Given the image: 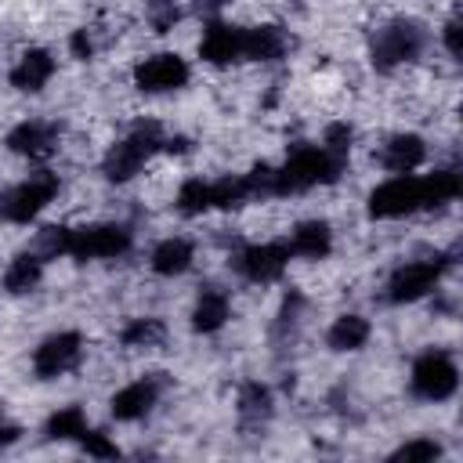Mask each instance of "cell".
<instances>
[{
  "label": "cell",
  "instance_id": "6da1fadb",
  "mask_svg": "<svg viewBox=\"0 0 463 463\" xmlns=\"http://www.w3.org/2000/svg\"><path fill=\"white\" fill-rule=\"evenodd\" d=\"M134 228L127 221H90V224H47L36 232L33 246L47 257H69L76 264L87 260H123L134 253Z\"/></svg>",
  "mask_w": 463,
  "mask_h": 463
},
{
  "label": "cell",
  "instance_id": "7a4b0ae2",
  "mask_svg": "<svg viewBox=\"0 0 463 463\" xmlns=\"http://www.w3.org/2000/svg\"><path fill=\"white\" fill-rule=\"evenodd\" d=\"M347 163L329 156L318 141H304L297 148H289V156L282 163H271L268 174V195L271 199H293V195H307L315 188H329L344 177Z\"/></svg>",
  "mask_w": 463,
  "mask_h": 463
},
{
  "label": "cell",
  "instance_id": "3957f363",
  "mask_svg": "<svg viewBox=\"0 0 463 463\" xmlns=\"http://www.w3.org/2000/svg\"><path fill=\"white\" fill-rule=\"evenodd\" d=\"M430 47L427 22L412 14H394L369 33V65L376 76H394L405 65H416Z\"/></svg>",
  "mask_w": 463,
  "mask_h": 463
},
{
  "label": "cell",
  "instance_id": "277c9868",
  "mask_svg": "<svg viewBox=\"0 0 463 463\" xmlns=\"http://www.w3.org/2000/svg\"><path fill=\"white\" fill-rule=\"evenodd\" d=\"M163 141H166V127L159 119H137L130 123L101 156L98 170L109 184H130L156 156H163Z\"/></svg>",
  "mask_w": 463,
  "mask_h": 463
},
{
  "label": "cell",
  "instance_id": "5b68a950",
  "mask_svg": "<svg viewBox=\"0 0 463 463\" xmlns=\"http://www.w3.org/2000/svg\"><path fill=\"white\" fill-rule=\"evenodd\" d=\"M456 246L449 250H434L427 257H409V260H398L387 279H383V289H380V300L391 304V307H405V304H420L427 300L441 282L445 275L456 268Z\"/></svg>",
  "mask_w": 463,
  "mask_h": 463
},
{
  "label": "cell",
  "instance_id": "8992f818",
  "mask_svg": "<svg viewBox=\"0 0 463 463\" xmlns=\"http://www.w3.org/2000/svg\"><path fill=\"white\" fill-rule=\"evenodd\" d=\"M459 391V362L452 347H423L409 365V394L423 405H445Z\"/></svg>",
  "mask_w": 463,
  "mask_h": 463
},
{
  "label": "cell",
  "instance_id": "52a82bcc",
  "mask_svg": "<svg viewBox=\"0 0 463 463\" xmlns=\"http://www.w3.org/2000/svg\"><path fill=\"white\" fill-rule=\"evenodd\" d=\"M369 221H405L416 213H430L423 174H391L365 195Z\"/></svg>",
  "mask_w": 463,
  "mask_h": 463
},
{
  "label": "cell",
  "instance_id": "ba28073f",
  "mask_svg": "<svg viewBox=\"0 0 463 463\" xmlns=\"http://www.w3.org/2000/svg\"><path fill=\"white\" fill-rule=\"evenodd\" d=\"M61 192V177L47 166L33 170L29 177H22L18 184H11L7 192H0V217L7 224H33Z\"/></svg>",
  "mask_w": 463,
  "mask_h": 463
},
{
  "label": "cell",
  "instance_id": "9c48e42d",
  "mask_svg": "<svg viewBox=\"0 0 463 463\" xmlns=\"http://www.w3.org/2000/svg\"><path fill=\"white\" fill-rule=\"evenodd\" d=\"M289 250L282 239H264V242H235L228 253V268L250 282V286H275L289 271Z\"/></svg>",
  "mask_w": 463,
  "mask_h": 463
},
{
  "label": "cell",
  "instance_id": "30bf717a",
  "mask_svg": "<svg viewBox=\"0 0 463 463\" xmlns=\"http://www.w3.org/2000/svg\"><path fill=\"white\" fill-rule=\"evenodd\" d=\"M130 83L145 98L181 94L192 83V61L184 54H177V51H152V54H145V58L134 61Z\"/></svg>",
  "mask_w": 463,
  "mask_h": 463
},
{
  "label": "cell",
  "instance_id": "8fae6325",
  "mask_svg": "<svg viewBox=\"0 0 463 463\" xmlns=\"http://www.w3.org/2000/svg\"><path fill=\"white\" fill-rule=\"evenodd\" d=\"M87 358V336L80 329H54L43 340H36L33 354H29V369L40 383L61 380L69 373H76Z\"/></svg>",
  "mask_w": 463,
  "mask_h": 463
},
{
  "label": "cell",
  "instance_id": "7c38bea8",
  "mask_svg": "<svg viewBox=\"0 0 463 463\" xmlns=\"http://www.w3.org/2000/svg\"><path fill=\"white\" fill-rule=\"evenodd\" d=\"M166 391H170V376L166 373H159V369L156 373H141V376H134L130 383H123L119 391L109 394V416L116 423H141L159 409Z\"/></svg>",
  "mask_w": 463,
  "mask_h": 463
},
{
  "label": "cell",
  "instance_id": "4fadbf2b",
  "mask_svg": "<svg viewBox=\"0 0 463 463\" xmlns=\"http://www.w3.org/2000/svg\"><path fill=\"white\" fill-rule=\"evenodd\" d=\"M195 54H199V61L210 65V69L242 65V61H246V25L228 22V18H221V14L206 18V22H203V33H199V43H195Z\"/></svg>",
  "mask_w": 463,
  "mask_h": 463
},
{
  "label": "cell",
  "instance_id": "5bb4252c",
  "mask_svg": "<svg viewBox=\"0 0 463 463\" xmlns=\"http://www.w3.org/2000/svg\"><path fill=\"white\" fill-rule=\"evenodd\" d=\"M61 123L58 119H43V116H25L18 119L7 134H4V148L25 163H47L58 156L61 148Z\"/></svg>",
  "mask_w": 463,
  "mask_h": 463
},
{
  "label": "cell",
  "instance_id": "9a60e30c",
  "mask_svg": "<svg viewBox=\"0 0 463 463\" xmlns=\"http://www.w3.org/2000/svg\"><path fill=\"white\" fill-rule=\"evenodd\" d=\"M376 166L387 170V174H416L427 166L430 159V145L423 134L416 130H394L383 137V145L376 148Z\"/></svg>",
  "mask_w": 463,
  "mask_h": 463
},
{
  "label": "cell",
  "instance_id": "2e32d148",
  "mask_svg": "<svg viewBox=\"0 0 463 463\" xmlns=\"http://www.w3.org/2000/svg\"><path fill=\"white\" fill-rule=\"evenodd\" d=\"M232 315H235L232 293L221 282H203L192 300V311H188V329L195 336H217L232 322Z\"/></svg>",
  "mask_w": 463,
  "mask_h": 463
},
{
  "label": "cell",
  "instance_id": "e0dca14e",
  "mask_svg": "<svg viewBox=\"0 0 463 463\" xmlns=\"http://www.w3.org/2000/svg\"><path fill=\"white\" fill-rule=\"evenodd\" d=\"M54 72H58V58H54L51 47H25V51L11 61L7 83H11V90H18V94H40V90L54 80Z\"/></svg>",
  "mask_w": 463,
  "mask_h": 463
},
{
  "label": "cell",
  "instance_id": "ac0fdd59",
  "mask_svg": "<svg viewBox=\"0 0 463 463\" xmlns=\"http://www.w3.org/2000/svg\"><path fill=\"white\" fill-rule=\"evenodd\" d=\"M282 242H286V250H289L293 260L318 264V260H326L333 253L336 235H333V224L326 217H304V221H297L289 228V235Z\"/></svg>",
  "mask_w": 463,
  "mask_h": 463
},
{
  "label": "cell",
  "instance_id": "d6986e66",
  "mask_svg": "<svg viewBox=\"0 0 463 463\" xmlns=\"http://www.w3.org/2000/svg\"><path fill=\"white\" fill-rule=\"evenodd\" d=\"M43 275H47V257L36 246H25L7 260V268L0 275V289L7 297H29L43 286Z\"/></svg>",
  "mask_w": 463,
  "mask_h": 463
},
{
  "label": "cell",
  "instance_id": "ffe728a7",
  "mask_svg": "<svg viewBox=\"0 0 463 463\" xmlns=\"http://www.w3.org/2000/svg\"><path fill=\"white\" fill-rule=\"evenodd\" d=\"M235 416L242 430H264L275 420V391L264 380H242L235 391Z\"/></svg>",
  "mask_w": 463,
  "mask_h": 463
},
{
  "label": "cell",
  "instance_id": "44dd1931",
  "mask_svg": "<svg viewBox=\"0 0 463 463\" xmlns=\"http://www.w3.org/2000/svg\"><path fill=\"white\" fill-rule=\"evenodd\" d=\"M195 268V242L188 235H166L148 250V271L156 279H181Z\"/></svg>",
  "mask_w": 463,
  "mask_h": 463
},
{
  "label": "cell",
  "instance_id": "7402d4cb",
  "mask_svg": "<svg viewBox=\"0 0 463 463\" xmlns=\"http://www.w3.org/2000/svg\"><path fill=\"white\" fill-rule=\"evenodd\" d=\"M289 51H293V36L286 25H279V22L246 25V61L275 65V61L289 58Z\"/></svg>",
  "mask_w": 463,
  "mask_h": 463
},
{
  "label": "cell",
  "instance_id": "603a6c76",
  "mask_svg": "<svg viewBox=\"0 0 463 463\" xmlns=\"http://www.w3.org/2000/svg\"><path fill=\"white\" fill-rule=\"evenodd\" d=\"M304 318H307V297L289 286V289L282 293V300H279V307H275V318H271V329H268L271 347H279V351L293 347V344L300 340Z\"/></svg>",
  "mask_w": 463,
  "mask_h": 463
},
{
  "label": "cell",
  "instance_id": "cb8c5ba5",
  "mask_svg": "<svg viewBox=\"0 0 463 463\" xmlns=\"http://www.w3.org/2000/svg\"><path fill=\"white\" fill-rule=\"evenodd\" d=\"M326 347L333 354H358L369 340H373V322L362 311H340L329 326H326Z\"/></svg>",
  "mask_w": 463,
  "mask_h": 463
},
{
  "label": "cell",
  "instance_id": "d4e9b609",
  "mask_svg": "<svg viewBox=\"0 0 463 463\" xmlns=\"http://www.w3.org/2000/svg\"><path fill=\"white\" fill-rule=\"evenodd\" d=\"M123 351H156L166 344V322L159 315H134L116 333Z\"/></svg>",
  "mask_w": 463,
  "mask_h": 463
},
{
  "label": "cell",
  "instance_id": "484cf974",
  "mask_svg": "<svg viewBox=\"0 0 463 463\" xmlns=\"http://www.w3.org/2000/svg\"><path fill=\"white\" fill-rule=\"evenodd\" d=\"M210 192H213V213H232V210H242V206L257 203L253 184H250V174H221V177H210Z\"/></svg>",
  "mask_w": 463,
  "mask_h": 463
},
{
  "label": "cell",
  "instance_id": "4316f807",
  "mask_svg": "<svg viewBox=\"0 0 463 463\" xmlns=\"http://www.w3.org/2000/svg\"><path fill=\"white\" fill-rule=\"evenodd\" d=\"M90 427V420H87V412H83V405H61V409H54L47 420H43V441H58V445H76L80 438H83V430Z\"/></svg>",
  "mask_w": 463,
  "mask_h": 463
},
{
  "label": "cell",
  "instance_id": "83f0119b",
  "mask_svg": "<svg viewBox=\"0 0 463 463\" xmlns=\"http://www.w3.org/2000/svg\"><path fill=\"white\" fill-rule=\"evenodd\" d=\"M174 210L181 213V217H203V213H213V192H210V177H199V174H192V177H184L181 184H177V192H174Z\"/></svg>",
  "mask_w": 463,
  "mask_h": 463
},
{
  "label": "cell",
  "instance_id": "f1b7e54d",
  "mask_svg": "<svg viewBox=\"0 0 463 463\" xmlns=\"http://www.w3.org/2000/svg\"><path fill=\"white\" fill-rule=\"evenodd\" d=\"M423 181H427V206L430 210L452 206L463 192V177H459L456 166H434L430 174H423Z\"/></svg>",
  "mask_w": 463,
  "mask_h": 463
},
{
  "label": "cell",
  "instance_id": "f546056e",
  "mask_svg": "<svg viewBox=\"0 0 463 463\" xmlns=\"http://www.w3.org/2000/svg\"><path fill=\"white\" fill-rule=\"evenodd\" d=\"M445 456V445L434 438V434H412V438H405L398 449H391V456L387 459H394V463H434V459H441Z\"/></svg>",
  "mask_w": 463,
  "mask_h": 463
},
{
  "label": "cell",
  "instance_id": "4dcf8cb0",
  "mask_svg": "<svg viewBox=\"0 0 463 463\" xmlns=\"http://www.w3.org/2000/svg\"><path fill=\"white\" fill-rule=\"evenodd\" d=\"M184 14H188L184 0H148V7H145V22H148V29L156 36L174 33L184 22Z\"/></svg>",
  "mask_w": 463,
  "mask_h": 463
},
{
  "label": "cell",
  "instance_id": "1f68e13d",
  "mask_svg": "<svg viewBox=\"0 0 463 463\" xmlns=\"http://www.w3.org/2000/svg\"><path fill=\"white\" fill-rule=\"evenodd\" d=\"M354 141H358V130H354V123H347V119H333V123H326V127H322V137H318V145H322L329 156L344 159V163H351Z\"/></svg>",
  "mask_w": 463,
  "mask_h": 463
},
{
  "label": "cell",
  "instance_id": "d6a6232c",
  "mask_svg": "<svg viewBox=\"0 0 463 463\" xmlns=\"http://www.w3.org/2000/svg\"><path fill=\"white\" fill-rule=\"evenodd\" d=\"M76 449L83 456H90V459H119L123 456V449L116 445V438L109 430H101V427H87L83 438L76 441Z\"/></svg>",
  "mask_w": 463,
  "mask_h": 463
},
{
  "label": "cell",
  "instance_id": "836d02e7",
  "mask_svg": "<svg viewBox=\"0 0 463 463\" xmlns=\"http://www.w3.org/2000/svg\"><path fill=\"white\" fill-rule=\"evenodd\" d=\"M65 47H69V58H76V61H94L98 51H101L98 29H90V25H76V29L69 33Z\"/></svg>",
  "mask_w": 463,
  "mask_h": 463
},
{
  "label": "cell",
  "instance_id": "e575fe53",
  "mask_svg": "<svg viewBox=\"0 0 463 463\" xmlns=\"http://www.w3.org/2000/svg\"><path fill=\"white\" fill-rule=\"evenodd\" d=\"M459 33H463V25H459V14L445 18V25H441V47H445V54H449L452 61H459V58H463V47H459Z\"/></svg>",
  "mask_w": 463,
  "mask_h": 463
},
{
  "label": "cell",
  "instance_id": "d590c367",
  "mask_svg": "<svg viewBox=\"0 0 463 463\" xmlns=\"http://www.w3.org/2000/svg\"><path fill=\"white\" fill-rule=\"evenodd\" d=\"M188 152H192V137H188V134H170V130H166L163 156H188Z\"/></svg>",
  "mask_w": 463,
  "mask_h": 463
},
{
  "label": "cell",
  "instance_id": "8d00e7d4",
  "mask_svg": "<svg viewBox=\"0 0 463 463\" xmlns=\"http://www.w3.org/2000/svg\"><path fill=\"white\" fill-rule=\"evenodd\" d=\"M22 434H25V430H22L18 423H11V420H0V452H7L11 445H18V441H22Z\"/></svg>",
  "mask_w": 463,
  "mask_h": 463
},
{
  "label": "cell",
  "instance_id": "74e56055",
  "mask_svg": "<svg viewBox=\"0 0 463 463\" xmlns=\"http://www.w3.org/2000/svg\"><path fill=\"white\" fill-rule=\"evenodd\" d=\"M232 4H239V0H195V7H199L206 18L221 14V11H224V7H232Z\"/></svg>",
  "mask_w": 463,
  "mask_h": 463
},
{
  "label": "cell",
  "instance_id": "f35d334b",
  "mask_svg": "<svg viewBox=\"0 0 463 463\" xmlns=\"http://www.w3.org/2000/svg\"><path fill=\"white\" fill-rule=\"evenodd\" d=\"M0 221H4V217H0Z\"/></svg>",
  "mask_w": 463,
  "mask_h": 463
}]
</instances>
